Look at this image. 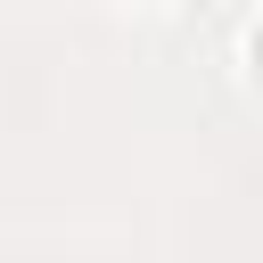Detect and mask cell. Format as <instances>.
Here are the masks:
<instances>
[{
    "mask_svg": "<svg viewBox=\"0 0 263 263\" xmlns=\"http://www.w3.org/2000/svg\"><path fill=\"white\" fill-rule=\"evenodd\" d=\"M247 74H255V90H263V16H255V33H247Z\"/></svg>",
    "mask_w": 263,
    "mask_h": 263,
    "instance_id": "1",
    "label": "cell"
}]
</instances>
